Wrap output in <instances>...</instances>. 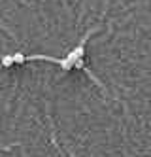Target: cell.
Listing matches in <instances>:
<instances>
[{
  "instance_id": "2",
  "label": "cell",
  "mask_w": 151,
  "mask_h": 157,
  "mask_svg": "<svg viewBox=\"0 0 151 157\" xmlns=\"http://www.w3.org/2000/svg\"><path fill=\"white\" fill-rule=\"evenodd\" d=\"M28 61H45V63H53L57 66H61L62 72H70L74 70V63L68 59V57H51V55H43V53H34V55H28L27 57Z\"/></svg>"
},
{
  "instance_id": "1",
  "label": "cell",
  "mask_w": 151,
  "mask_h": 157,
  "mask_svg": "<svg viewBox=\"0 0 151 157\" xmlns=\"http://www.w3.org/2000/svg\"><path fill=\"white\" fill-rule=\"evenodd\" d=\"M102 30V25H95V27H92V29H89L87 32H85V34L83 36H81V40H79V44H77V46L70 51V53H68L66 55V57L68 59H85V48H87V42H89V38L92 36V34H95V32H100Z\"/></svg>"
},
{
  "instance_id": "3",
  "label": "cell",
  "mask_w": 151,
  "mask_h": 157,
  "mask_svg": "<svg viewBox=\"0 0 151 157\" xmlns=\"http://www.w3.org/2000/svg\"><path fill=\"white\" fill-rule=\"evenodd\" d=\"M13 55V63L15 64H25V63H28V55H25V53H21V51H17V53H11Z\"/></svg>"
},
{
  "instance_id": "4",
  "label": "cell",
  "mask_w": 151,
  "mask_h": 157,
  "mask_svg": "<svg viewBox=\"0 0 151 157\" xmlns=\"http://www.w3.org/2000/svg\"><path fill=\"white\" fill-rule=\"evenodd\" d=\"M15 63H13V55H4L2 57V66L4 68H9V66H13Z\"/></svg>"
}]
</instances>
